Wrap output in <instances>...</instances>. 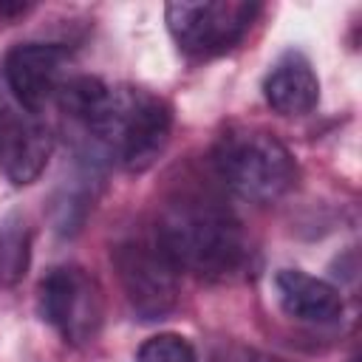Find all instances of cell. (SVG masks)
Listing matches in <instances>:
<instances>
[{
    "label": "cell",
    "instance_id": "obj_1",
    "mask_svg": "<svg viewBox=\"0 0 362 362\" xmlns=\"http://www.w3.org/2000/svg\"><path fill=\"white\" fill-rule=\"evenodd\" d=\"M153 235L178 272L206 280L232 277L249 257L240 221L221 201L198 192L173 198L161 209Z\"/></svg>",
    "mask_w": 362,
    "mask_h": 362
},
{
    "label": "cell",
    "instance_id": "obj_2",
    "mask_svg": "<svg viewBox=\"0 0 362 362\" xmlns=\"http://www.w3.org/2000/svg\"><path fill=\"white\" fill-rule=\"evenodd\" d=\"M173 130V107L141 88H110L105 105L82 127L85 150L96 158L119 161L130 173H144L164 153Z\"/></svg>",
    "mask_w": 362,
    "mask_h": 362
},
{
    "label": "cell",
    "instance_id": "obj_3",
    "mask_svg": "<svg viewBox=\"0 0 362 362\" xmlns=\"http://www.w3.org/2000/svg\"><path fill=\"white\" fill-rule=\"evenodd\" d=\"M221 181L243 201L272 204L297 181V161L288 147L266 130H229L212 150Z\"/></svg>",
    "mask_w": 362,
    "mask_h": 362
},
{
    "label": "cell",
    "instance_id": "obj_4",
    "mask_svg": "<svg viewBox=\"0 0 362 362\" xmlns=\"http://www.w3.org/2000/svg\"><path fill=\"white\" fill-rule=\"evenodd\" d=\"M257 14L260 6L252 0H175L164 8L173 40L192 57H218L235 48Z\"/></svg>",
    "mask_w": 362,
    "mask_h": 362
},
{
    "label": "cell",
    "instance_id": "obj_5",
    "mask_svg": "<svg viewBox=\"0 0 362 362\" xmlns=\"http://www.w3.org/2000/svg\"><path fill=\"white\" fill-rule=\"evenodd\" d=\"M37 308L68 345L93 342L105 320L102 288L79 266H54L40 280Z\"/></svg>",
    "mask_w": 362,
    "mask_h": 362
},
{
    "label": "cell",
    "instance_id": "obj_6",
    "mask_svg": "<svg viewBox=\"0 0 362 362\" xmlns=\"http://www.w3.org/2000/svg\"><path fill=\"white\" fill-rule=\"evenodd\" d=\"M113 266L139 320H164L178 305V269L153 238H127L113 249Z\"/></svg>",
    "mask_w": 362,
    "mask_h": 362
},
{
    "label": "cell",
    "instance_id": "obj_7",
    "mask_svg": "<svg viewBox=\"0 0 362 362\" xmlns=\"http://www.w3.org/2000/svg\"><path fill=\"white\" fill-rule=\"evenodd\" d=\"M68 48L57 42H23L6 54L3 79L17 107L37 116L51 99H57L65 82Z\"/></svg>",
    "mask_w": 362,
    "mask_h": 362
},
{
    "label": "cell",
    "instance_id": "obj_8",
    "mask_svg": "<svg viewBox=\"0 0 362 362\" xmlns=\"http://www.w3.org/2000/svg\"><path fill=\"white\" fill-rule=\"evenodd\" d=\"M54 150V136L51 130L37 122L31 113H14L3 110L0 113V164L6 178L14 187L34 184Z\"/></svg>",
    "mask_w": 362,
    "mask_h": 362
},
{
    "label": "cell",
    "instance_id": "obj_9",
    "mask_svg": "<svg viewBox=\"0 0 362 362\" xmlns=\"http://www.w3.org/2000/svg\"><path fill=\"white\" fill-rule=\"evenodd\" d=\"M274 291L280 308L297 320L311 325H325L339 320L342 314V294L322 277H314L300 269H283L274 274Z\"/></svg>",
    "mask_w": 362,
    "mask_h": 362
},
{
    "label": "cell",
    "instance_id": "obj_10",
    "mask_svg": "<svg viewBox=\"0 0 362 362\" xmlns=\"http://www.w3.org/2000/svg\"><path fill=\"white\" fill-rule=\"evenodd\" d=\"M263 96L280 116H305L317 107L320 79L300 51H286L263 79Z\"/></svg>",
    "mask_w": 362,
    "mask_h": 362
},
{
    "label": "cell",
    "instance_id": "obj_11",
    "mask_svg": "<svg viewBox=\"0 0 362 362\" xmlns=\"http://www.w3.org/2000/svg\"><path fill=\"white\" fill-rule=\"evenodd\" d=\"M105 164H99L96 158L90 156H79V167H76V175L71 181H65L54 198V206H51V218H54V229L59 235H76L93 206V198H96V178H99V170Z\"/></svg>",
    "mask_w": 362,
    "mask_h": 362
},
{
    "label": "cell",
    "instance_id": "obj_12",
    "mask_svg": "<svg viewBox=\"0 0 362 362\" xmlns=\"http://www.w3.org/2000/svg\"><path fill=\"white\" fill-rule=\"evenodd\" d=\"M31 263V232L20 218H6L0 223V286H14L23 280Z\"/></svg>",
    "mask_w": 362,
    "mask_h": 362
},
{
    "label": "cell",
    "instance_id": "obj_13",
    "mask_svg": "<svg viewBox=\"0 0 362 362\" xmlns=\"http://www.w3.org/2000/svg\"><path fill=\"white\" fill-rule=\"evenodd\" d=\"M136 362H198V354L181 334H156L141 342Z\"/></svg>",
    "mask_w": 362,
    "mask_h": 362
},
{
    "label": "cell",
    "instance_id": "obj_14",
    "mask_svg": "<svg viewBox=\"0 0 362 362\" xmlns=\"http://www.w3.org/2000/svg\"><path fill=\"white\" fill-rule=\"evenodd\" d=\"M204 362H283V359H277L272 354H263L257 348L240 345V342H221V345L206 351Z\"/></svg>",
    "mask_w": 362,
    "mask_h": 362
}]
</instances>
